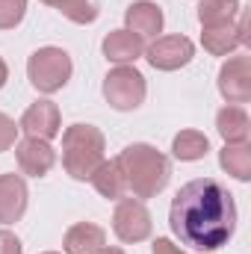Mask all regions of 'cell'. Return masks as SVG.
Masks as SVG:
<instances>
[{"label":"cell","instance_id":"6da1fadb","mask_svg":"<svg viewBox=\"0 0 251 254\" xmlns=\"http://www.w3.org/2000/svg\"><path fill=\"white\" fill-rule=\"evenodd\" d=\"M172 234L198 252H216L231 243L237 231L234 195L213 178H198L181 187L169 210Z\"/></svg>","mask_w":251,"mask_h":254},{"label":"cell","instance_id":"7a4b0ae2","mask_svg":"<svg viewBox=\"0 0 251 254\" xmlns=\"http://www.w3.org/2000/svg\"><path fill=\"white\" fill-rule=\"evenodd\" d=\"M122 175H125L127 192H133V198H154L157 192H163L172 181V163L163 151H157L154 145L136 142L127 145L125 151L116 157Z\"/></svg>","mask_w":251,"mask_h":254},{"label":"cell","instance_id":"3957f363","mask_svg":"<svg viewBox=\"0 0 251 254\" xmlns=\"http://www.w3.org/2000/svg\"><path fill=\"white\" fill-rule=\"evenodd\" d=\"M107 139L95 125H71L63 133V166L74 181H89L104 163Z\"/></svg>","mask_w":251,"mask_h":254},{"label":"cell","instance_id":"277c9868","mask_svg":"<svg viewBox=\"0 0 251 254\" xmlns=\"http://www.w3.org/2000/svg\"><path fill=\"white\" fill-rule=\"evenodd\" d=\"M71 57L65 54L63 48H39L30 63H27V77L30 83L42 92V95H54L60 92L65 83L71 80Z\"/></svg>","mask_w":251,"mask_h":254},{"label":"cell","instance_id":"5b68a950","mask_svg":"<svg viewBox=\"0 0 251 254\" xmlns=\"http://www.w3.org/2000/svg\"><path fill=\"white\" fill-rule=\"evenodd\" d=\"M148 95L145 77L133 68V65H116L107 77H104V98L113 110L119 113H130L136 107H142Z\"/></svg>","mask_w":251,"mask_h":254},{"label":"cell","instance_id":"8992f818","mask_svg":"<svg viewBox=\"0 0 251 254\" xmlns=\"http://www.w3.org/2000/svg\"><path fill=\"white\" fill-rule=\"evenodd\" d=\"M113 231L122 243H142L151 237V213L139 198H119L113 213Z\"/></svg>","mask_w":251,"mask_h":254},{"label":"cell","instance_id":"52a82bcc","mask_svg":"<svg viewBox=\"0 0 251 254\" xmlns=\"http://www.w3.org/2000/svg\"><path fill=\"white\" fill-rule=\"evenodd\" d=\"M201 42H204V51L213 54V57H228V54H234L237 48H243V45L251 42L249 15L243 12L237 24L231 21V24H219V27H204Z\"/></svg>","mask_w":251,"mask_h":254},{"label":"cell","instance_id":"ba28073f","mask_svg":"<svg viewBox=\"0 0 251 254\" xmlns=\"http://www.w3.org/2000/svg\"><path fill=\"white\" fill-rule=\"evenodd\" d=\"M192 57H195V45L187 36H163L145 51V60L157 71H178L192 63Z\"/></svg>","mask_w":251,"mask_h":254},{"label":"cell","instance_id":"9c48e42d","mask_svg":"<svg viewBox=\"0 0 251 254\" xmlns=\"http://www.w3.org/2000/svg\"><path fill=\"white\" fill-rule=\"evenodd\" d=\"M219 92L228 104L251 101V57H231L219 68Z\"/></svg>","mask_w":251,"mask_h":254},{"label":"cell","instance_id":"30bf717a","mask_svg":"<svg viewBox=\"0 0 251 254\" xmlns=\"http://www.w3.org/2000/svg\"><path fill=\"white\" fill-rule=\"evenodd\" d=\"M21 130L33 139H45L51 142L54 136H60L63 130V116H60V107L54 101H36L24 116H21Z\"/></svg>","mask_w":251,"mask_h":254},{"label":"cell","instance_id":"8fae6325","mask_svg":"<svg viewBox=\"0 0 251 254\" xmlns=\"http://www.w3.org/2000/svg\"><path fill=\"white\" fill-rule=\"evenodd\" d=\"M15 160H18V166H21L24 175H30V178H45V175L57 166V151L51 148V142L27 136L24 142L15 145Z\"/></svg>","mask_w":251,"mask_h":254},{"label":"cell","instance_id":"7c38bea8","mask_svg":"<svg viewBox=\"0 0 251 254\" xmlns=\"http://www.w3.org/2000/svg\"><path fill=\"white\" fill-rule=\"evenodd\" d=\"M27 184L21 175H0V225L21 222L27 213Z\"/></svg>","mask_w":251,"mask_h":254},{"label":"cell","instance_id":"4fadbf2b","mask_svg":"<svg viewBox=\"0 0 251 254\" xmlns=\"http://www.w3.org/2000/svg\"><path fill=\"white\" fill-rule=\"evenodd\" d=\"M163 9L151 0H136L133 6H127L125 12V30L136 33L142 42L145 39H157V33H163Z\"/></svg>","mask_w":251,"mask_h":254},{"label":"cell","instance_id":"5bb4252c","mask_svg":"<svg viewBox=\"0 0 251 254\" xmlns=\"http://www.w3.org/2000/svg\"><path fill=\"white\" fill-rule=\"evenodd\" d=\"M107 246V231L95 222H77L65 231L63 249L65 254H95Z\"/></svg>","mask_w":251,"mask_h":254},{"label":"cell","instance_id":"9a60e30c","mask_svg":"<svg viewBox=\"0 0 251 254\" xmlns=\"http://www.w3.org/2000/svg\"><path fill=\"white\" fill-rule=\"evenodd\" d=\"M145 54V42L130 30H113L104 39V57L116 65H130Z\"/></svg>","mask_w":251,"mask_h":254},{"label":"cell","instance_id":"2e32d148","mask_svg":"<svg viewBox=\"0 0 251 254\" xmlns=\"http://www.w3.org/2000/svg\"><path fill=\"white\" fill-rule=\"evenodd\" d=\"M216 130H219V136L225 139V145L249 142V136H251L249 113H246L240 104H228V107H222L219 116H216Z\"/></svg>","mask_w":251,"mask_h":254},{"label":"cell","instance_id":"e0dca14e","mask_svg":"<svg viewBox=\"0 0 251 254\" xmlns=\"http://www.w3.org/2000/svg\"><path fill=\"white\" fill-rule=\"evenodd\" d=\"M92 181V187L98 190L101 198H110V201H119V198H125L127 195V184H125V175H122V169H119V163L116 160H104L98 169H95V175L89 178Z\"/></svg>","mask_w":251,"mask_h":254},{"label":"cell","instance_id":"ac0fdd59","mask_svg":"<svg viewBox=\"0 0 251 254\" xmlns=\"http://www.w3.org/2000/svg\"><path fill=\"white\" fill-rule=\"evenodd\" d=\"M219 166L237 178V181H249L251 178V145L249 142H240V145H225L222 154H219Z\"/></svg>","mask_w":251,"mask_h":254},{"label":"cell","instance_id":"d6986e66","mask_svg":"<svg viewBox=\"0 0 251 254\" xmlns=\"http://www.w3.org/2000/svg\"><path fill=\"white\" fill-rule=\"evenodd\" d=\"M210 151V139L201 130H181L172 142V154L184 163H195Z\"/></svg>","mask_w":251,"mask_h":254},{"label":"cell","instance_id":"ffe728a7","mask_svg":"<svg viewBox=\"0 0 251 254\" xmlns=\"http://www.w3.org/2000/svg\"><path fill=\"white\" fill-rule=\"evenodd\" d=\"M240 15V0H198V21L204 27L231 24Z\"/></svg>","mask_w":251,"mask_h":254},{"label":"cell","instance_id":"44dd1931","mask_svg":"<svg viewBox=\"0 0 251 254\" xmlns=\"http://www.w3.org/2000/svg\"><path fill=\"white\" fill-rule=\"evenodd\" d=\"M42 3L60 9L65 18L74 21V24H92V21H98V15H101L98 0H42Z\"/></svg>","mask_w":251,"mask_h":254},{"label":"cell","instance_id":"7402d4cb","mask_svg":"<svg viewBox=\"0 0 251 254\" xmlns=\"http://www.w3.org/2000/svg\"><path fill=\"white\" fill-rule=\"evenodd\" d=\"M27 15V0H0V30H15Z\"/></svg>","mask_w":251,"mask_h":254},{"label":"cell","instance_id":"603a6c76","mask_svg":"<svg viewBox=\"0 0 251 254\" xmlns=\"http://www.w3.org/2000/svg\"><path fill=\"white\" fill-rule=\"evenodd\" d=\"M18 130H21V127L15 125V122L6 116V113H0V154H3V151H9V148L15 145V139H18Z\"/></svg>","mask_w":251,"mask_h":254},{"label":"cell","instance_id":"cb8c5ba5","mask_svg":"<svg viewBox=\"0 0 251 254\" xmlns=\"http://www.w3.org/2000/svg\"><path fill=\"white\" fill-rule=\"evenodd\" d=\"M0 254H24L21 240L12 231H0Z\"/></svg>","mask_w":251,"mask_h":254},{"label":"cell","instance_id":"d4e9b609","mask_svg":"<svg viewBox=\"0 0 251 254\" xmlns=\"http://www.w3.org/2000/svg\"><path fill=\"white\" fill-rule=\"evenodd\" d=\"M154 254H187V252H181L172 240H163L160 237V240H154Z\"/></svg>","mask_w":251,"mask_h":254},{"label":"cell","instance_id":"484cf974","mask_svg":"<svg viewBox=\"0 0 251 254\" xmlns=\"http://www.w3.org/2000/svg\"><path fill=\"white\" fill-rule=\"evenodd\" d=\"M6 80H9V68H6V63L0 60V89L6 86Z\"/></svg>","mask_w":251,"mask_h":254},{"label":"cell","instance_id":"4316f807","mask_svg":"<svg viewBox=\"0 0 251 254\" xmlns=\"http://www.w3.org/2000/svg\"><path fill=\"white\" fill-rule=\"evenodd\" d=\"M95 254H125L122 249H116V246H104V249H98Z\"/></svg>","mask_w":251,"mask_h":254},{"label":"cell","instance_id":"83f0119b","mask_svg":"<svg viewBox=\"0 0 251 254\" xmlns=\"http://www.w3.org/2000/svg\"><path fill=\"white\" fill-rule=\"evenodd\" d=\"M45 254H57V252H45Z\"/></svg>","mask_w":251,"mask_h":254}]
</instances>
